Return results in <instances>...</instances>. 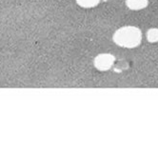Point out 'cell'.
<instances>
[{
	"label": "cell",
	"mask_w": 158,
	"mask_h": 159,
	"mask_svg": "<svg viewBox=\"0 0 158 159\" xmlns=\"http://www.w3.org/2000/svg\"><path fill=\"white\" fill-rule=\"evenodd\" d=\"M112 39L116 45L133 49L140 45L142 40V33L140 29L134 26L122 27L114 33Z\"/></svg>",
	"instance_id": "6da1fadb"
},
{
	"label": "cell",
	"mask_w": 158,
	"mask_h": 159,
	"mask_svg": "<svg viewBox=\"0 0 158 159\" xmlns=\"http://www.w3.org/2000/svg\"><path fill=\"white\" fill-rule=\"evenodd\" d=\"M114 61H115V57L112 54L101 53V54H98L94 58L93 65L98 70L105 71V70H110L112 67Z\"/></svg>",
	"instance_id": "7a4b0ae2"
},
{
	"label": "cell",
	"mask_w": 158,
	"mask_h": 159,
	"mask_svg": "<svg viewBox=\"0 0 158 159\" xmlns=\"http://www.w3.org/2000/svg\"><path fill=\"white\" fill-rule=\"evenodd\" d=\"M148 0H126V5L129 9L138 11L148 6Z\"/></svg>",
	"instance_id": "3957f363"
},
{
	"label": "cell",
	"mask_w": 158,
	"mask_h": 159,
	"mask_svg": "<svg viewBox=\"0 0 158 159\" xmlns=\"http://www.w3.org/2000/svg\"><path fill=\"white\" fill-rule=\"evenodd\" d=\"M76 2L83 8H93L99 4L100 0H76Z\"/></svg>",
	"instance_id": "277c9868"
},
{
	"label": "cell",
	"mask_w": 158,
	"mask_h": 159,
	"mask_svg": "<svg viewBox=\"0 0 158 159\" xmlns=\"http://www.w3.org/2000/svg\"><path fill=\"white\" fill-rule=\"evenodd\" d=\"M147 39L151 43L158 42V29L151 28L147 32Z\"/></svg>",
	"instance_id": "5b68a950"
}]
</instances>
